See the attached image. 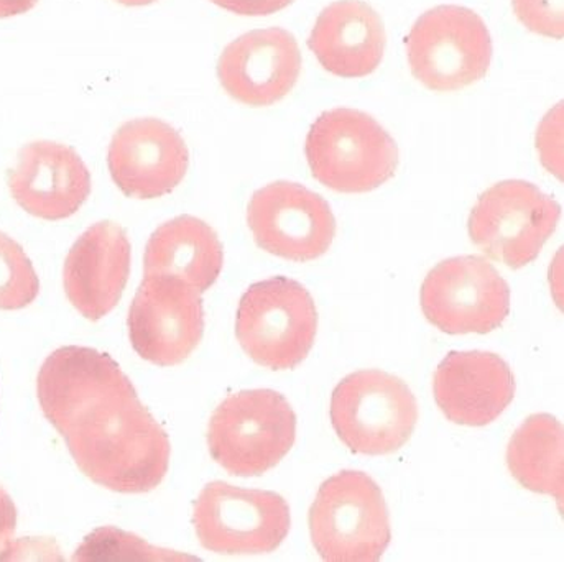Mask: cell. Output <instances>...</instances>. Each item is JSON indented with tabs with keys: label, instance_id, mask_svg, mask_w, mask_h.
Instances as JSON below:
<instances>
[{
	"label": "cell",
	"instance_id": "cell-15",
	"mask_svg": "<svg viewBox=\"0 0 564 562\" xmlns=\"http://www.w3.org/2000/svg\"><path fill=\"white\" fill-rule=\"evenodd\" d=\"M9 189L17 205L33 218H72L91 195V175L72 146L52 141L26 143L9 172Z\"/></svg>",
	"mask_w": 564,
	"mask_h": 562
},
{
	"label": "cell",
	"instance_id": "cell-25",
	"mask_svg": "<svg viewBox=\"0 0 564 562\" xmlns=\"http://www.w3.org/2000/svg\"><path fill=\"white\" fill-rule=\"evenodd\" d=\"M17 528V508L12 497L0 485V560H6L12 547L13 533Z\"/></svg>",
	"mask_w": 564,
	"mask_h": 562
},
{
	"label": "cell",
	"instance_id": "cell-7",
	"mask_svg": "<svg viewBox=\"0 0 564 562\" xmlns=\"http://www.w3.org/2000/svg\"><path fill=\"white\" fill-rule=\"evenodd\" d=\"M562 208L539 186L506 179L484 191L469 216V238L487 257L513 271L536 261L556 231Z\"/></svg>",
	"mask_w": 564,
	"mask_h": 562
},
{
	"label": "cell",
	"instance_id": "cell-11",
	"mask_svg": "<svg viewBox=\"0 0 564 562\" xmlns=\"http://www.w3.org/2000/svg\"><path fill=\"white\" fill-rule=\"evenodd\" d=\"M133 351L162 367L182 364L205 332L202 293L165 275H145L127 318Z\"/></svg>",
	"mask_w": 564,
	"mask_h": 562
},
{
	"label": "cell",
	"instance_id": "cell-13",
	"mask_svg": "<svg viewBox=\"0 0 564 562\" xmlns=\"http://www.w3.org/2000/svg\"><path fill=\"white\" fill-rule=\"evenodd\" d=\"M117 188L133 199H156L185 179L189 150L182 135L160 119H133L117 129L108 152Z\"/></svg>",
	"mask_w": 564,
	"mask_h": 562
},
{
	"label": "cell",
	"instance_id": "cell-1",
	"mask_svg": "<svg viewBox=\"0 0 564 562\" xmlns=\"http://www.w3.org/2000/svg\"><path fill=\"white\" fill-rule=\"evenodd\" d=\"M46 420L79 471L119 494H147L169 472L170 439L111 355L69 345L48 355L36 378Z\"/></svg>",
	"mask_w": 564,
	"mask_h": 562
},
{
	"label": "cell",
	"instance_id": "cell-8",
	"mask_svg": "<svg viewBox=\"0 0 564 562\" xmlns=\"http://www.w3.org/2000/svg\"><path fill=\"white\" fill-rule=\"evenodd\" d=\"M412 75L436 92L459 91L489 71L492 40L474 10L440 5L423 13L406 36Z\"/></svg>",
	"mask_w": 564,
	"mask_h": 562
},
{
	"label": "cell",
	"instance_id": "cell-18",
	"mask_svg": "<svg viewBox=\"0 0 564 562\" xmlns=\"http://www.w3.org/2000/svg\"><path fill=\"white\" fill-rule=\"evenodd\" d=\"M386 43L382 19L369 3L338 0L319 13L308 48L332 75L364 78L379 68Z\"/></svg>",
	"mask_w": 564,
	"mask_h": 562
},
{
	"label": "cell",
	"instance_id": "cell-6",
	"mask_svg": "<svg viewBox=\"0 0 564 562\" xmlns=\"http://www.w3.org/2000/svg\"><path fill=\"white\" fill-rule=\"evenodd\" d=\"M333 428L354 454L386 455L402 449L419 421L409 385L382 371H359L339 382L332 397Z\"/></svg>",
	"mask_w": 564,
	"mask_h": 562
},
{
	"label": "cell",
	"instance_id": "cell-21",
	"mask_svg": "<svg viewBox=\"0 0 564 562\" xmlns=\"http://www.w3.org/2000/svg\"><path fill=\"white\" fill-rule=\"evenodd\" d=\"M40 280L19 242L0 231V309L17 311L35 301Z\"/></svg>",
	"mask_w": 564,
	"mask_h": 562
},
{
	"label": "cell",
	"instance_id": "cell-26",
	"mask_svg": "<svg viewBox=\"0 0 564 562\" xmlns=\"http://www.w3.org/2000/svg\"><path fill=\"white\" fill-rule=\"evenodd\" d=\"M39 3V0H0V19L22 15Z\"/></svg>",
	"mask_w": 564,
	"mask_h": 562
},
{
	"label": "cell",
	"instance_id": "cell-9",
	"mask_svg": "<svg viewBox=\"0 0 564 562\" xmlns=\"http://www.w3.org/2000/svg\"><path fill=\"white\" fill-rule=\"evenodd\" d=\"M193 525L199 543L218 554H269L279 550L292 527L282 495L212 482L195 502Z\"/></svg>",
	"mask_w": 564,
	"mask_h": 562
},
{
	"label": "cell",
	"instance_id": "cell-17",
	"mask_svg": "<svg viewBox=\"0 0 564 562\" xmlns=\"http://www.w3.org/2000/svg\"><path fill=\"white\" fill-rule=\"evenodd\" d=\"M433 392L440 410L456 425L496 421L516 397V377L500 355L453 351L435 372Z\"/></svg>",
	"mask_w": 564,
	"mask_h": 562
},
{
	"label": "cell",
	"instance_id": "cell-4",
	"mask_svg": "<svg viewBox=\"0 0 564 562\" xmlns=\"http://www.w3.org/2000/svg\"><path fill=\"white\" fill-rule=\"evenodd\" d=\"M318 331L315 299L302 283L273 277L249 286L237 308L236 335L256 364L290 371L308 357Z\"/></svg>",
	"mask_w": 564,
	"mask_h": 562
},
{
	"label": "cell",
	"instance_id": "cell-14",
	"mask_svg": "<svg viewBox=\"0 0 564 562\" xmlns=\"http://www.w3.org/2000/svg\"><path fill=\"white\" fill-rule=\"evenodd\" d=\"M302 52L286 30H252L230 42L219 56L218 78L230 98L252 108L285 99L299 82Z\"/></svg>",
	"mask_w": 564,
	"mask_h": 562
},
{
	"label": "cell",
	"instance_id": "cell-3",
	"mask_svg": "<svg viewBox=\"0 0 564 562\" xmlns=\"http://www.w3.org/2000/svg\"><path fill=\"white\" fill-rule=\"evenodd\" d=\"M308 524L313 547L329 562L380 561L392 540L382 491L359 471H343L323 482Z\"/></svg>",
	"mask_w": 564,
	"mask_h": 562
},
{
	"label": "cell",
	"instance_id": "cell-23",
	"mask_svg": "<svg viewBox=\"0 0 564 562\" xmlns=\"http://www.w3.org/2000/svg\"><path fill=\"white\" fill-rule=\"evenodd\" d=\"M517 19L536 35L562 40L563 0H512Z\"/></svg>",
	"mask_w": 564,
	"mask_h": 562
},
{
	"label": "cell",
	"instance_id": "cell-12",
	"mask_svg": "<svg viewBox=\"0 0 564 562\" xmlns=\"http://www.w3.org/2000/svg\"><path fill=\"white\" fill-rule=\"evenodd\" d=\"M247 224L262 251L292 262L325 255L336 235L332 206L299 183L275 181L253 192Z\"/></svg>",
	"mask_w": 564,
	"mask_h": 562
},
{
	"label": "cell",
	"instance_id": "cell-2",
	"mask_svg": "<svg viewBox=\"0 0 564 562\" xmlns=\"http://www.w3.org/2000/svg\"><path fill=\"white\" fill-rule=\"evenodd\" d=\"M305 155L315 179L346 195L380 188L399 166L392 135L366 112L349 108L323 112L313 122Z\"/></svg>",
	"mask_w": 564,
	"mask_h": 562
},
{
	"label": "cell",
	"instance_id": "cell-24",
	"mask_svg": "<svg viewBox=\"0 0 564 562\" xmlns=\"http://www.w3.org/2000/svg\"><path fill=\"white\" fill-rule=\"evenodd\" d=\"M216 5L242 16H265L292 5L295 0H212Z\"/></svg>",
	"mask_w": 564,
	"mask_h": 562
},
{
	"label": "cell",
	"instance_id": "cell-27",
	"mask_svg": "<svg viewBox=\"0 0 564 562\" xmlns=\"http://www.w3.org/2000/svg\"><path fill=\"white\" fill-rule=\"evenodd\" d=\"M116 2L123 7H145L156 2V0H116Z\"/></svg>",
	"mask_w": 564,
	"mask_h": 562
},
{
	"label": "cell",
	"instance_id": "cell-5",
	"mask_svg": "<svg viewBox=\"0 0 564 562\" xmlns=\"http://www.w3.org/2000/svg\"><path fill=\"white\" fill-rule=\"evenodd\" d=\"M296 439V415L283 395L243 390L227 397L208 428L213 459L230 475H263L289 454Z\"/></svg>",
	"mask_w": 564,
	"mask_h": 562
},
{
	"label": "cell",
	"instance_id": "cell-16",
	"mask_svg": "<svg viewBox=\"0 0 564 562\" xmlns=\"http://www.w3.org/2000/svg\"><path fill=\"white\" fill-rule=\"evenodd\" d=\"M132 247L117 222L93 224L73 244L63 268L69 302L89 321H99L119 305L130 277Z\"/></svg>",
	"mask_w": 564,
	"mask_h": 562
},
{
	"label": "cell",
	"instance_id": "cell-22",
	"mask_svg": "<svg viewBox=\"0 0 564 562\" xmlns=\"http://www.w3.org/2000/svg\"><path fill=\"white\" fill-rule=\"evenodd\" d=\"M178 558L172 551L149 547L145 541L133 535L122 533L116 528H101L86 538L78 548L75 561H109V560H170Z\"/></svg>",
	"mask_w": 564,
	"mask_h": 562
},
{
	"label": "cell",
	"instance_id": "cell-20",
	"mask_svg": "<svg viewBox=\"0 0 564 562\" xmlns=\"http://www.w3.org/2000/svg\"><path fill=\"white\" fill-rule=\"evenodd\" d=\"M563 425L552 415L527 418L507 448L510 474L527 491L563 500Z\"/></svg>",
	"mask_w": 564,
	"mask_h": 562
},
{
	"label": "cell",
	"instance_id": "cell-10",
	"mask_svg": "<svg viewBox=\"0 0 564 562\" xmlns=\"http://www.w3.org/2000/svg\"><path fill=\"white\" fill-rule=\"evenodd\" d=\"M423 315L446 334H489L510 312V288L487 258H446L426 275Z\"/></svg>",
	"mask_w": 564,
	"mask_h": 562
},
{
	"label": "cell",
	"instance_id": "cell-19",
	"mask_svg": "<svg viewBox=\"0 0 564 562\" xmlns=\"http://www.w3.org/2000/svg\"><path fill=\"white\" fill-rule=\"evenodd\" d=\"M225 264V251L215 229L193 216H180L160 225L147 242L145 275H165L208 291Z\"/></svg>",
	"mask_w": 564,
	"mask_h": 562
}]
</instances>
